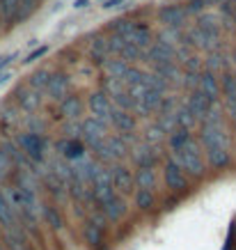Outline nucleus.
<instances>
[{
  "label": "nucleus",
  "instance_id": "nucleus-21",
  "mask_svg": "<svg viewBox=\"0 0 236 250\" xmlns=\"http://www.w3.org/2000/svg\"><path fill=\"white\" fill-rule=\"evenodd\" d=\"M206 161L211 167L222 170L232 163V154H229V149H206Z\"/></svg>",
  "mask_w": 236,
  "mask_h": 250
},
{
  "label": "nucleus",
  "instance_id": "nucleus-47",
  "mask_svg": "<svg viewBox=\"0 0 236 250\" xmlns=\"http://www.w3.org/2000/svg\"><path fill=\"white\" fill-rule=\"evenodd\" d=\"M234 62H236V55H234Z\"/></svg>",
  "mask_w": 236,
  "mask_h": 250
},
{
  "label": "nucleus",
  "instance_id": "nucleus-6",
  "mask_svg": "<svg viewBox=\"0 0 236 250\" xmlns=\"http://www.w3.org/2000/svg\"><path fill=\"white\" fill-rule=\"evenodd\" d=\"M19 143H21L23 152H25L28 159H32V161L44 159V138L39 136V133H23L19 138Z\"/></svg>",
  "mask_w": 236,
  "mask_h": 250
},
{
  "label": "nucleus",
  "instance_id": "nucleus-44",
  "mask_svg": "<svg viewBox=\"0 0 236 250\" xmlns=\"http://www.w3.org/2000/svg\"><path fill=\"white\" fill-rule=\"evenodd\" d=\"M74 7L76 9H87L90 7V0H76V2H74Z\"/></svg>",
  "mask_w": 236,
  "mask_h": 250
},
{
  "label": "nucleus",
  "instance_id": "nucleus-15",
  "mask_svg": "<svg viewBox=\"0 0 236 250\" xmlns=\"http://www.w3.org/2000/svg\"><path fill=\"white\" fill-rule=\"evenodd\" d=\"M101 207H103V216H106L108 220H113V223H117V220L126 213V202H124V197H119V195H113L106 205H101Z\"/></svg>",
  "mask_w": 236,
  "mask_h": 250
},
{
  "label": "nucleus",
  "instance_id": "nucleus-33",
  "mask_svg": "<svg viewBox=\"0 0 236 250\" xmlns=\"http://www.w3.org/2000/svg\"><path fill=\"white\" fill-rule=\"evenodd\" d=\"M0 12H2V16L7 21H12L16 12H19V0H0Z\"/></svg>",
  "mask_w": 236,
  "mask_h": 250
},
{
  "label": "nucleus",
  "instance_id": "nucleus-38",
  "mask_svg": "<svg viewBox=\"0 0 236 250\" xmlns=\"http://www.w3.org/2000/svg\"><path fill=\"white\" fill-rule=\"evenodd\" d=\"M163 136H165V133H163V131H160V126L158 124H154V126H149V129H147V145L149 143H156V140H163Z\"/></svg>",
  "mask_w": 236,
  "mask_h": 250
},
{
  "label": "nucleus",
  "instance_id": "nucleus-34",
  "mask_svg": "<svg viewBox=\"0 0 236 250\" xmlns=\"http://www.w3.org/2000/svg\"><path fill=\"white\" fill-rule=\"evenodd\" d=\"M12 170H14V163L9 161L7 154H5L2 149H0V182H2V179H7Z\"/></svg>",
  "mask_w": 236,
  "mask_h": 250
},
{
  "label": "nucleus",
  "instance_id": "nucleus-48",
  "mask_svg": "<svg viewBox=\"0 0 236 250\" xmlns=\"http://www.w3.org/2000/svg\"><path fill=\"white\" fill-rule=\"evenodd\" d=\"M101 2H106V0H101Z\"/></svg>",
  "mask_w": 236,
  "mask_h": 250
},
{
  "label": "nucleus",
  "instance_id": "nucleus-36",
  "mask_svg": "<svg viewBox=\"0 0 236 250\" xmlns=\"http://www.w3.org/2000/svg\"><path fill=\"white\" fill-rule=\"evenodd\" d=\"M115 101H117V104H119V108H122V110H126V113H129L131 108L136 106V101H133V99H131L126 92H119V94H115Z\"/></svg>",
  "mask_w": 236,
  "mask_h": 250
},
{
  "label": "nucleus",
  "instance_id": "nucleus-46",
  "mask_svg": "<svg viewBox=\"0 0 236 250\" xmlns=\"http://www.w3.org/2000/svg\"><path fill=\"white\" fill-rule=\"evenodd\" d=\"M0 250H5V246H2V236H0Z\"/></svg>",
  "mask_w": 236,
  "mask_h": 250
},
{
  "label": "nucleus",
  "instance_id": "nucleus-23",
  "mask_svg": "<svg viewBox=\"0 0 236 250\" xmlns=\"http://www.w3.org/2000/svg\"><path fill=\"white\" fill-rule=\"evenodd\" d=\"M83 110V101L78 97H64L62 99V113L67 115L69 120H76L78 115Z\"/></svg>",
  "mask_w": 236,
  "mask_h": 250
},
{
  "label": "nucleus",
  "instance_id": "nucleus-2",
  "mask_svg": "<svg viewBox=\"0 0 236 250\" xmlns=\"http://www.w3.org/2000/svg\"><path fill=\"white\" fill-rule=\"evenodd\" d=\"M199 143L204 145V152L206 149H229V138L222 124H204Z\"/></svg>",
  "mask_w": 236,
  "mask_h": 250
},
{
  "label": "nucleus",
  "instance_id": "nucleus-25",
  "mask_svg": "<svg viewBox=\"0 0 236 250\" xmlns=\"http://www.w3.org/2000/svg\"><path fill=\"white\" fill-rule=\"evenodd\" d=\"M106 147H108V152H110L113 159H122L124 154H126V143L122 140V136L119 138H108Z\"/></svg>",
  "mask_w": 236,
  "mask_h": 250
},
{
  "label": "nucleus",
  "instance_id": "nucleus-28",
  "mask_svg": "<svg viewBox=\"0 0 236 250\" xmlns=\"http://www.w3.org/2000/svg\"><path fill=\"white\" fill-rule=\"evenodd\" d=\"M83 234H85V241L90 243L92 248H97V246L101 243V239H103V229L97 228V225H92V223H87Z\"/></svg>",
  "mask_w": 236,
  "mask_h": 250
},
{
  "label": "nucleus",
  "instance_id": "nucleus-1",
  "mask_svg": "<svg viewBox=\"0 0 236 250\" xmlns=\"http://www.w3.org/2000/svg\"><path fill=\"white\" fill-rule=\"evenodd\" d=\"M172 161L181 167L183 174L188 172V174H193V177H204V172H206V163H204V159H202V152H199L197 145L193 143V138L183 145L181 149H177Z\"/></svg>",
  "mask_w": 236,
  "mask_h": 250
},
{
  "label": "nucleus",
  "instance_id": "nucleus-7",
  "mask_svg": "<svg viewBox=\"0 0 236 250\" xmlns=\"http://www.w3.org/2000/svg\"><path fill=\"white\" fill-rule=\"evenodd\" d=\"M90 110L92 115H94V120H99V122H106L110 120V99H108V94L103 90L101 92H94L90 97Z\"/></svg>",
  "mask_w": 236,
  "mask_h": 250
},
{
  "label": "nucleus",
  "instance_id": "nucleus-16",
  "mask_svg": "<svg viewBox=\"0 0 236 250\" xmlns=\"http://www.w3.org/2000/svg\"><path fill=\"white\" fill-rule=\"evenodd\" d=\"M67 87H69V76L64 74H55V76L48 78V83H46V90L53 99L62 101V99L67 97Z\"/></svg>",
  "mask_w": 236,
  "mask_h": 250
},
{
  "label": "nucleus",
  "instance_id": "nucleus-10",
  "mask_svg": "<svg viewBox=\"0 0 236 250\" xmlns=\"http://www.w3.org/2000/svg\"><path fill=\"white\" fill-rule=\"evenodd\" d=\"M197 85H199V92H202L211 104L218 101V97H220V83H218V78H216L214 71H204V74L199 76Z\"/></svg>",
  "mask_w": 236,
  "mask_h": 250
},
{
  "label": "nucleus",
  "instance_id": "nucleus-40",
  "mask_svg": "<svg viewBox=\"0 0 236 250\" xmlns=\"http://www.w3.org/2000/svg\"><path fill=\"white\" fill-rule=\"evenodd\" d=\"M204 2L206 0H191V2H188V9H186V12H202V9H204Z\"/></svg>",
  "mask_w": 236,
  "mask_h": 250
},
{
  "label": "nucleus",
  "instance_id": "nucleus-9",
  "mask_svg": "<svg viewBox=\"0 0 236 250\" xmlns=\"http://www.w3.org/2000/svg\"><path fill=\"white\" fill-rule=\"evenodd\" d=\"M80 131H83V140L92 147L94 143L103 140V133H106V122H99V120H94V117H90V120H85L83 124H80Z\"/></svg>",
  "mask_w": 236,
  "mask_h": 250
},
{
  "label": "nucleus",
  "instance_id": "nucleus-29",
  "mask_svg": "<svg viewBox=\"0 0 236 250\" xmlns=\"http://www.w3.org/2000/svg\"><path fill=\"white\" fill-rule=\"evenodd\" d=\"M126 69H129V64L124 60H110L106 62V71L110 74V78H117V81H122V76L126 74Z\"/></svg>",
  "mask_w": 236,
  "mask_h": 250
},
{
  "label": "nucleus",
  "instance_id": "nucleus-27",
  "mask_svg": "<svg viewBox=\"0 0 236 250\" xmlns=\"http://www.w3.org/2000/svg\"><path fill=\"white\" fill-rule=\"evenodd\" d=\"M154 202H156L154 193H149V190H136V207L138 209L149 211V209H154Z\"/></svg>",
  "mask_w": 236,
  "mask_h": 250
},
{
  "label": "nucleus",
  "instance_id": "nucleus-19",
  "mask_svg": "<svg viewBox=\"0 0 236 250\" xmlns=\"http://www.w3.org/2000/svg\"><path fill=\"white\" fill-rule=\"evenodd\" d=\"M16 94H19V104H21V108L25 110V113H35V110L39 108V104H41V99H39V94L35 90H25V87H21Z\"/></svg>",
  "mask_w": 236,
  "mask_h": 250
},
{
  "label": "nucleus",
  "instance_id": "nucleus-22",
  "mask_svg": "<svg viewBox=\"0 0 236 250\" xmlns=\"http://www.w3.org/2000/svg\"><path fill=\"white\" fill-rule=\"evenodd\" d=\"M0 225H2L5 229L19 228V225H16V213H14V209L9 207L7 200H5L2 190H0Z\"/></svg>",
  "mask_w": 236,
  "mask_h": 250
},
{
  "label": "nucleus",
  "instance_id": "nucleus-42",
  "mask_svg": "<svg viewBox=\"0 0 236 250\" xmlns=\"http://www.w3.org/2000/svg\"><path fill=\"white\" fill-rule=\"evenodd\" d=\"M117 5H124V0H106V2H103V9H113V7H117Z\"/></svg>",
  "mask_w": 236,
  "mask_h": 250
},
{
  "label": "nucleus",
  "instance_id": "nucleus-24",
  "mask_svg": "<svg viewBox=\"0 0 236 250\" xmlns=\"http://www.w3.org/2000/svg\"><path fill=\"white\" fill-rule=\"evenodd\" d=\"M188 140H191V131H186V129H172V131H170L168 143H170V147H172V152L181 149Z\"/></svg>",
  "mask_w": 236,
  "mask_h": 250
},
{
  "label": "nucleus",
  "instance_id": "nucleus-5",
  "mask_svg": "<svg viewBox=\"0 0 236 250\" xmlns=\"http://www.w3.org/2000/svg\"><path fill=\"white\" fill-rule=\"evenodd\" d=\"M110 179H113V190H117L119 197L129 195V193H133V188H136V184H133V172L124 166H115L113 172H110Z\"/></svg>",
  "mask_w": 236,
  "mask_h": 250
},
{
  "label": "nucleus",
  "instance_id": "nucleus-11",
  "mask_svg": "<svg viewBox=\"0 0 236 250\" xmlns=\"http://www.w3.org/2000/svg\"><path fill=\"white\" fill-rule=\"evenodd\" d=\"M2 246H5V250H32L28 236L23 234L19 228L5 229V234H2Z\"/></svg>",
  "mask_w": 236,
  "mask_h": 250
},
{
  "label": "nucleus",
  "instance_id": "nucleus-45",
  "mask_svg": "<svg viewBox=\"0 0 236 250\" xmlns=\"http://www.w3.org/2000/svg\"><path fill=\"white\" fill-rule=\"evenodd\" d=\"M7 78H12V74H7V71H5V74H0V85L5 83V81H7Z\"/></svg>",
  "mask_w": 236,
  "mask_h": 250
},
{
  "label": "nucleus",
  "instance_id": "nucleus-20",
  "mask_svg": "<svg viewBox=\"0 0 236 250\" xmlns=\"http://www.w3.org/2000/svg\"><path fill=\"white\" fill-rule=\"evenodd\" d=\"M110 122H113L122 133H131V131L136 129V120H133L126 110H110Z\"/></svg>",
  "mask_w": 236,
  "mask_h": 250
},
{
  "label": "nucleus",
  "instance_id": "nucleus-30",
  "mask_svg": "<svg viewBox=\"0 0 236 250\" xmlns=\"http://www.w3.org/2000/svg\"><path fill=\"white\" fill-rule=\"evenodd\" d=\"M119 58H122L124 62H136V60L142 58V48H138V46H133V44L126 42V46H124L122 53H119Z\"/></svg>",
  "mask_w": 236,
  "mask_h": 250
},
{
  "label": "nucleus",
  "instance_id": "nucleus-35",
  "mask_svg": "<svg viewBox=\"0 0 236 250\" xmlns=\"http://www.w3.org/2000/svg\"><path fill=\"white\" fill-rule=\"evenodd\" d=\"M108 44V53H122V48L124 46H126V39L122 37V35H113V37H110V42H106Z\"/></svg>",
  "mask_w": 236,
  "mask_h": 250
},
{
  "label": "nucleus",
  "instance_id": "nucleus-8",
  "mask_svg": "<svg viewBox=\"0 0 236 250\" xmlns=\"http://www.w3.org/2000/svg\"><path fill=\"white\" fill-rule=\"evenodd\" d=\"M211 108H214V104H211L202 92L193 90L191 99H188V113H191L195 120H206V115L211 113Z\"/></svg>",
  "mask_w": 236,
  "mask_h": 250
},
{
  "label": "nucleus",
  "instance_id": "nucleus-26",
  "mask_svg": "<svg viewBox=\"0 0 236 250\" xmlns=\"http://www.w3.org/2000/svg\"><path fill=\"white\" fill-rule=\"evenodd\" d=\"M92 60L97 62V64H101V62H106V55H108V44L106 39H94V44H92Z\"/></svg>",
  "mask_w": 236,
  "mask_h": 250
},
{
  "label": "nucleus",
  "instance_id": "nucleus-39",
  "mask_svg": "<svg viewBox=\"0 0 236 250\" xmlns=\"http://www.w3.org/2000/svg\"><path fill=\"white\" fill-rule=\"evenodd\" d=\"M48 53V46H37V48H35V51H32L30 55H28V58H25V64H30V62H35V60H39V58H41V55H46Z\"/></svg>",
  "mask_w": 236,
  "mask_h": 250
},
{
  "label": "nucleus",
  "instance_id": "nucleus-37",
  "mask_svg": "<svg viewBox=\"0 0 236 250\" xmlns=\"http://www.w3.org/2000/svg\"><path fill=\"white\" fill-rule=\"evenodd\" d=\"M44 216L48 220H51V225H53V229H60L62 228V218H60V213L55 211V209H51V207H46L44 209Z\"/></svg>",
  "mask_w": 236,
  "mask_h": 250
},
{
  "label": "nucleus",
  "instance_id": "nucleus-31",
  "mask_svg": "<svg viewBox=\"0 0 236 250\" xmlns=\"http://www.w3.org/2000/svg\"><path fill=\"white\" fill-rule=\"evenodd\" d=\"M48 71H44V69H39V71H35L30 76V85H32V90L37 92V90H46V83H48Z\"/></svg>",
  "mask_w": 236,
  "mask_h": 250
},
{
  "label": "nucleus",
  "instance_id": "nucleus-41",
  "mask_svg": "<svg viewBox=\"0 0 236 250\" xmlns=\"http://www.w3.org/2000/svg\"><path fill=\"white\" fill-rule=\"evenodd\" d=\"M16 58V53H9V55H0V69H5L9 62Z\"/></svg>",
  "mask_w": 236,
  "mask_h": 250
},
{
  "label": "nucleus",
  "instance_id": "nucleus-17",
  "mask_svg": "<svg viewBox=\"0 0 236 250\" xmlns=\"http://www.w3.org/2000/svg\"><path fill=\"white\" fill-rule=\"evenodd\" d=\"M58 152L64 156L67 161H78V159H83V154H85V145L80 143V140H62L60 145H58Z\"/></svg>",
  "mask_w": 236,
  "mask_h": 250
},
{
  "label": "nucleus",
  "instance_id": "nucleus-18",
  "mask_svg": "<svg viewBox=\"0 0 236 250\" xmlns=\"http://www.w3.org/2000/svg\"><path fill=\"white\" fill-rule=\"evenodd\" d=\"M133 161H136L138 167H154V163L158 161V154L154 152L152 145H142L133 152Z\"/></svg>",
  "mask_w": 236,
  "mask_h": 250
},
{
  "label": "nucleus",
  "instance_id": "nucleus-4",
  "mask_svg": "<svg viewBox=\"0 0 236 250\" xmlns=\"http://www.w3.org/2000/svg\"><path fill=\"white\" fill-rule=\"evenodd\" d=\"M163 179H165V186H168L172 193H183V190H188V179H186V174H183V170L177 166L172 159L165 161V166H163Z\"/></svg>",
  "mask_w": 236,
  "mask_h": 250
},
{
  "label": "nucleus",
  "instance_id": "nucleus-13",
  "mask_svg": "<svg viewBox=\"0 0 236 250\" xmlns=\"http://www.w3.org/2000/svg\"><path fill=\"white\" fill-rule=\"evenodd\" d=\"M133 184H136L138 190L154 193V188H156V172H154V167H138L136 174H133Z\"/></svg>",
  "mask_w": 236,
  "mask_h": 250
},
{
  "label": "nucleus",
  "instance_id": "nucleus-3",
  "mask_svg": "<svg viewBox=\"0 0 236 250\" xmlns=\"http://www.w3.org/2000/svg\"><path fill=\"white\" fill-rule=\"evenodd\" d=\"M92 195L97 197L101 205H106L108 200L115 195L113 179H110V172H108L106 167H99V170H97V174L92 177Z\"/></svg>",
  "mask_w": 236,
  "mask_h": 250
},
{
  "label": "nucleus",
  "instance_id": "nucleus-43",
  "mask_svg": "<svg viewBox=\"0 0 236 250\" xmlns=\"http://www.w3.org/2000/svg\"><path fill=\"white\" fill-rule=\"evenodd\" d=\"M227 113H232V117L236 120V99H232V101H227Z\"/></svg>",
  "mask_w": 236,
  "mask_h": 250
},
{
  "label": "nucleus",
  "instance_id": "nucleus-14",
  "mask_svg": "<svg viewBox=\"0 0 236 250\" xmlns=\"http://www.w3.org/2000/svg\"><path fill=\"white\" fill-rule=\"evenodd\" d=\"M158 19H160V23H165L168 28H177V25H181L183 19H186V9L179 7V5H170V7L160 9Z\"/></svg>",
  "mask_w": 236,
  "mask_h": 250
},
{
  "label": "nucleus",
  "instance_id": "nucleus-12",
  "mask_svg": "<svg viewBox=\"0 0 236 250\" xmlns=\"http://www.w3.org/2000/svg\"><path fill=\"white\" fill-rule=\"evenodd\" d=\"M124 39H126L129 44L138 46V48H145V46H149V42H152V32H149V28L142 25V23H133L131 30L124 35Z\"/></svg>",
  "mask_w": 236,
  "mask_h": 250
},
{
  "label": "nucleus",
  "instance_id": "nucleus-32",
  "mask_svg": "<svg viewBox=\"0 0 236 250\" xmlns=\"http://www.w3.org/2000/svg\"><path fill=\"white\" fill-rule=\"evenodd\" d=\"M220 92H225V99H227V101L236 99V78L232 76V74H225V78H222V90Z\"/></svg>",
  "mask_w": 236,
  "mask_h": 250
}]
</instances>
